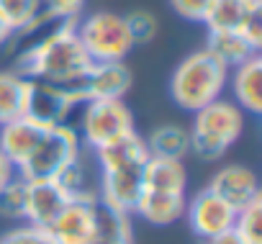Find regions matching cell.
I'll list each match as a JSON object with an SVG mask.
<instances>
[{
    "label": "cell",
    "instance_id": "603a6c76",
    "mask_svg": "<svg viewBox=\"0 0 262 244\" xmlns=\"http://www.w3.org/2000/svg\"><path fill=\"white\" fill-rule=\"evenodd\" d=\"M26 98H29V77H24L16 70L0 72V124L26 116Z\"/></svg>",
    "mask_w": 262,
    "mask_h": 244
},
{
    "label": "cell",
    "instance_id": "484cf974",
    "mask_svg": "<svg viewBox=\"0 0 262 244\" xmlns=\"http://www.w3.org/2000/svg\"><path fill=\"white\" fill-rule=\"evenodd\" d=\"M26 213V180L18 175L0 190V216L24 221Z\"/></svg>",
    "mask_w": 262,
    "mask_h": 244
},
{
    "label": "cell",
    "instance_id": "83f0119b",
    "mask_svg": "<svg viewBox=\"0 0 262 244\" xmlns=\"http://www.w3.org/2000/svg\"><path fill=\"white\" fill-rule=\"evenodd\" d=\"M0 244H52V239L44 229L24 224V226H16L13 231L0 236Z\"/></svg>",
    "mask_w": 262,
    "mask_h": 244
},
{
    "label": "cell",
    "instance_id": "e0dca14e",
    "mask_svg": "<svg viewBox=\"0 0 262 244\" xmlns=\"http://www.w3.org/2000/svg\"><path fill=\"white\" fill-rule=\"evenodd\" d=\"M257 13H262V0H213L203 24L208 31H242Z\"/></svg>",
    "mask_w": 262,
    "mask_h": 244
},
{
    "label": "cell",
    "instance_id": "4316f807",
    "mask_svg": "<svg viewBox=\"0 0 262 244\" xmlns=\"http://www.w3.org/2000/svg\"><path fill=\"white\" fill-rule=\"evenodd\" d=\"M123 21H126V29H128V36H131V44L134 47L155 41L157 29H160L155 13H149V11H131L128 16H123Z\"/></svg>",
    "mask_w": 262,
    "mask_h": 244
},
{
    "label": "cell",
    "instance_id": "5b68a950",
    "mask_svg": "<svg viewBox=\"0 0 262 244\" xmlns=\"http://www.w3.org/2000/svg\"><path fill=\"white\" fill-rule=\"evenodd\" d=\"M75 34L90 62H123L134 49L123 16L111 11H98L75 21Z\"/></svg>",
    "mask_w": 262,
    "mask_h": 244
},
{
    "label": "cell",
    "instance_id": "7402d4cb",
    "mask_svg": "<svg viewBox=\"0 0 262 244\" xmlns=\"http://www.w3.org/2000/svg\"><path fill=\"white\" fill-rule=\"evenodd\" d=\"M147 152L149 157H162V160H180L185 154H190V134L185 126H178V124H165V126H157L147 139Z\"/></svg>",
    "mask_w": 262,
    "mask_h": 244
},
{
    "label": "cell",
    "instance_id": "7a4b0ae2",
    "mask_svg": "<svg viewBox=\"0 0 262 244\" xmlns=\"http://www.w3.org/2000/svg\"><path fill=\"white\" fill-rule=\"evenodd\" d=\"M229 80V67H224L206 49L190 52L170 77V98L178 108L195 113L208 103L224 98Z\"/></svg>",
    "mask_w": 262,
    "mask_h": 244
},
{
    "label": "cell",
    "instance_id": "7c38bea8",
    "mask_svg": "<svg viewBox=\"0 0 262 244\" xmlns=\"http://www.w3.org/2000/svg\"><path fill=\"white\" fill-rule=\"evenodd\" d=\"M142 172H144V165H131V167H118V170H103L100 172V183H98V195L126 211V213H134V206L144 190V183H142Z\"/></svg>",
    "mask_w": 262,
    "mask_h": 244
},
{
    "label": "cell",
    "instance_id": "d6a6232c",
    "mask_svg": "<svg viewBox=\"0 0 262 244\" xmlns=\"http://www.w3.org/2000/svg\"><path fill=\"white\" fill-rule=\"evenodd\" d=\"M11 39H13V31H11V26L0 18V47H6V44H11Z\"/></svg>",
    "mask_w": 262,
    "mask_h": 244
},
{
    "label": "cell",
    "instance_id": "9c48e42d",
    "mask_svg": "<svg viewBox=\"0 0 262 244\" xmlns=\"http://www.w3.org/2000/svg\"><path fill=\"white\" fill-rule=\"evenodd\" d=\"M131 87V70L126 62H93L80 82V103L88 100H123Z\"/></svg>",
    "mask_w": 262,
    "mask_h": 244
},
{
    "label": "cell",
    "instance_id": "f1b7e54d",
    "mask_svg": "<svg viewBox=\"0 0 262 244\" xmlns=\"http://www.w3.org/2000/svg\"><path fill=\"white\" fill-rule=\"evenodd\" d=\"M82 8H85V0H44L41 13H47L54 21H77Z\"/></svg>",
    "mask_w": 262,
    "mask_h": 244
},
{
    "label": "cell",
    "instance_id": "9a60e30c",
    "mask_svg": "<svg viewBox=\"0 0 262 244\" xmlns=\"http://www.w3.org/2000/svg\"><path fill=\"white\" fill-rule=\"evenodd\" d=\"M47 129L49 126L36 124V121H31L29 116L13 118V121H8V124H0V152L18 167L36 149V144L41 142Z\"/></svg>",
    "mask_w": 262,
    "mask_h": 244
},
{
    "label": "cell",
    "instance_id": "2e32d148",
    "mask_svg": "<svg viewBox=\"0 0 262 244\" xmlns=\"http://www.w3.org/2000/svg\"><path fill=\"white\" fill-rule=\"evenodd\" d=\"M188 195L185 193H167V190H142L134 213H139L152 226H172L185 216Z\"/></svg>",
    "mask_w": 262,
    "mask_h": 244
},
{
    "label": "cell",
    "instance_id": "cb8c5ba5",
    "mask_svg": "<svg viewBox=\"0 0 262 244\" xmlns=\"http://www.w3.org/2000/svg\"><path fill=\"white\" fill-rule=\"evenodd\" d=\"M44 8V0H0V18H3L11 31L26 29Z\"/></svg>",
    "mask_w": 262,
    "mask_h": 244
},
{
    "label": "cell",
    "instance_id": "52a82bcc",
    "mask_svg": "<svg viewBox=\"0 0 262 244\" xmlns=\"http://www.w3.org/2000/svg\"><path fill=\"white\" fill-rule=\"evenodd\" d=\"M82 105L75 93L52 85V82H41V80H29V98H26V116L41 126H59L67 124L72 110Z\"/></svg>",
    "mask_w": 262,
    "mask_h": 244
},
{
    "label": "cell",
    "instance_id": "5bb4252c",
    "mask_svg": "<svg viewBox=\"0 0 262 244\" xmlns=\"http://www.w3.org/2000/svg\"><path fill=\"white\" fill-rule=\"evenodd\" d=\"M226 87H231L234 103L244 113L257 116L262 110V57L254 54L247 62L231 67Z\"/></svg>",
    "mask_w": 262,
    "mask_h": 244
},
{
    "label": "cell",
    "instance_id": "ffe728a7",
    "mask_svg": "<svg viewBox=\"0 0 262 244\" xmlns=\"http://www.w3.org/2000/svg\"><path fill=\"white\" fill-rule=\"evenodd\" d=\"M142 183L147 190H167V193H185L188 172L180 160H162V157H147Z\"/></svg>",
    "mask_w": 262,
    "mask_h": 244
},
{
    "label": "cell",
    "instance_id": "836d02e7",
    "mask_svg": "<svg viewBox=\"0 0 262 244\" xmlns=\"http://www.w3.org/2000/svg\"><path fill=\"white\" fill-rule=\"evenodd\" d=\"M90 244H134V241H100V239H93Z\"/></svg>",
    "mask_w": 262,
    "mask_h": 244
},
{
    "label": "cell",
    "instance_id": "d6986e66",
    "mask_svg": "<svg viewBox=\"0 0 262 244\" xmlns=\"http://www.w3.org/2000/svg\"><path fill=\"white\" fill-rule=\"evenodd\" d=\"M90 213H93L95 239H100V241H134L128 213L105 203L98 193L90 195Z\"/></svg>",
    "mask_w": 262,
    "mask_h": 244
},
{
    "label": "cell",
    "instance_id": "ba28073f",
    "mask_svg": "<svg viewBox=\"0 0 262 244\" xmlns=\"http://www.w3.org/2000/svg\"><path fill=\"white\" fill-rule=\"evenodd\" d=\"M185 216H188V224H190L193 234L206 241L211 236H219V234L234 229L236 211L226 201H221L219 195H213L208 188H203L201 193H195L188 201Z\"/></svg>",
    "mask_w": 262,
    "mask_h": 244
},
{
    "label": "cell",
    "instance_id": "ac0fdd59",
    "mask_svg": "<svg viewBox=\"0 0 262 244\" xmlns=\"http://www.w3.org/2000/svg\"><path fill=\"white\" fill-rule=\"evenodd\" d=\"M100 172L103 170H118V167H131V165H144L149 152H147V144H144V137H139L137 131H131L100 149L93 152Z\"/></svg>",
    "mask_w": 262,
    "mask_h": 244
},
{
    "label": "cell",
    "instance_id": "4fadbf2b",
    "mask_svg": "<svg viewBox=\"0 0 262 244\" xmlns=\"http://www.w3.org/2000/svg\"><path fill=\"white\" fill-rule=\"evenodd\" d=\"M70 195L57 180H26V213L24 221L47 229L67 206Z\"/></svg>",
    "mask_w": 262,
    "mask_h": 244
},
{
    "label": "cell",
    "instance_id": "8fae6325",
    "mask_svg": "<svg viewBox=\"0 0 262 244\" xmlns=\"http://www.w3.org/2000/svg\"><path fill=\"white\" fill-rule=\"evenodd\" d=\"M206 188L213 195H219L221 201H226L234 211H242L244 206H249L252 201H257L262 195L257 175L249 167H244V165H226V167H221L211 178V183Z\"/></svg>",
    "mask_w": 262,
    "mask_h": 244
},
{
    "label": "cell",
    "instance_id": "f546056e",
    "mask_svg": "<svg viewBox=\"0 0 262 244\" xmlns=\"http://www.w3.org/2000/svg\"><path fill=\"white\" fill-rule=\"evenodd\" d=\"M213 0H170L172 11L185 18V21H193V24H203L208 8H211Z\"/></svg>",
    "mask_w": 262,
    "mask_h": 244
},
{
    "label": "cell",
    "instance_id": "8992f818",
    "mask_svg": "<svg viewBox=\"0 0 262 244\" xmlns=\"http://www.w3.org/2000/svg\"><path fill=\"white\" fill-rule=\"evenodd\" d=\"M134 129V113L123 100H88L80 116V142L88 149H100Z\"/></svg>",
    "mask_w": 262,
    "mask_h": 244
},
{
    "label": "cell",
    "instance_id": "4dcf8cb0",
    "mask_svg": "<svg viewBox=\"0 0 262 244\" xmlns=\"http://www.w3.org/2000/svg\"><path fill=\"white\" fill-rule=\"evenodd\" d=\"M16 178H18V167L0 152V190H3L11 180H16Z\"/></svg>",
    "mask_w": 262,
    "mask_h": 244
},
{
    "label": "cell",
    "instance_id": "d4e9b609",
    "mask_svg": "<svg viewBox=\"0 0 262 244\" xmlns=\"http://www.w3.org/2000/svg\"><path fill=\"white\" fill-rule=\"evenodd\" d=\"M234 231L247 241V244H262V195L236 211L234 218Z\"/></svg>",
    "mask_w": 262,
    "mask_h": 244
},
{
    "label": "cell",
    "instance_id": "1f68e13d",
    "mask_svg": "<svg viewBox=\"0 0 262 244\" xmlns=\"http://www.w3.org/2000/svg\"><path fill=\"white\" fill-rule=\"evenodd\" d=\"M203 244H247L234 229H229V231H224V234H219V236H211V239H206Z\"/></svg>",
    "mask_w": 262,
    "mask_h": 244
},
{
    "label": "cell",
    "instance_id": "277c9868",
    "mask_svg": "<svg viewBox=\"0 0 262 244\" xmlns=\"http://www.w3.org/2000/svg\"><path fill=\"white\" fill-rule=\"evenodd\" d=\"M80 154L82 142L72 124L49 126L29 160L18 165V175L24 180H57Z\"/></svg>",
    "mask_w": 262,
    "mask_h": 244
},
{
    "label": "cell",
    "instance_id": "3957f363",
    "mask_svg": "<svg viewBox=\"0 0 262 244\" xmlns=\"http://www.w3.org/2000/svg\"><path fill=\"white\" fill-rule=\"evenodd\" d=\"M190 152L203 162H219L244 134V110L226 98L208 103L193 113Z\"/></svg>",
    "mask_w": 262,
    "mask_h": 244
},
{
    "label": "cell",
    "instance_id": "6da1fadb",
    "mask_svg": "<svg viewBox=\"0 0 262 244\" xmlns=\"http://www.w3.org/2000/svg\"><path fill=\"white\" fill-rule=\"evenodd\" d=\"M90 64L93 62L85 54V49L75 34V21L59 24L39 44H34L31 49H26L16 57V72H21L29 80L59 85V87L75 93L77 100H80V95H77L80 82H82L85 72L90 70Z\"/></svg>",
    "mask_w": 262,
    "mask_h": 244
},
{
    "label": "cell",
    "instance_id": "30bf717a",
    "mask_svg": "<svg viewBox=\"0 0 262 244\" xmlns=\"http://www.w3.org/2000/svg\"><path fill=\"white\" fill-rule=\"evenodd\" d=\"M44 231L49 234L52 244H90L95 239L93 213H90V195L70 198L67 206L57 213V218Z\"/></svg>",
    "mask_w": 262,
    "mask_h": 244
},
{
    "label": "cell",
    "instance_id": "44dd1931",
    "mask_svg": "<svg viewBox=\"0 0 262 244\" xmlns=\"http://www.w3.org/2000/svg\"><path fill=\"white\" fill-rule=\"evenodd\" d=\"M208 54H213L224 67H236L242 62H247L249 57L259 54V49H254L242 31H208V41L203 47Z\"/></svg>",
    "mask_w": 262,
    "mask_h": 244
}]
</instances>
